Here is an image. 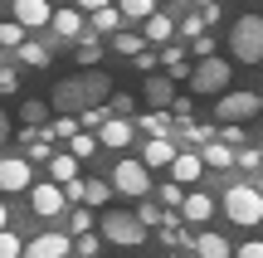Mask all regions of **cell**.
Segmentation results:
<instances>
[{"mask_svg":"<svg viewBox=\"0 0 263 258\" xmlns=\"http://www.w3.org/2000/svg\"><path fill=\"white\" fill-rule=\"evenodd\" d=\"M229 54L239 64H263V15H239L229 29Z\"/></svg>","mask_w":263,"mask_h":258,"instance_id":"7a4b0ae2","label":"cell"},{"mask_svg":"<svg viewBox=\"0 0 263 258\" xmlns=\"http://www.w3.org/2000/svg\"><path fill=\"white\" fill-rule=\"evenodd\" d=\"M54 10H59L54 0H15L10 15H15L25 29H39V25H54Z\"/></svg>","mask_w":263,"mask_h":258,"instance_id":"8fae6325","label":"cell"},{"mask_svg":"<svg viewBox=\"0 0 263 258\" xmlns=\"http://www.w3.org/2000/svg\"><path fill=\"white\" fill-rule=\"evenodd\" d=\"M171 117H176V122H195V103H190V97H176V103H171Z\"/></svg>","mask_w":263,"mask_h":258,"instance_id":"74e56055","label":"cell"},{"mask_svg":"<svg viewBox=\"0 0 263 258\" xmlns=\"http://www.w3.org/2000/svg\"><path fill=\"white\" fill-rule=\"evenodd\" d=\"M68 229H73V234H93V214H88V210H73V214H68Z\"/></svg>","mask_w":263,"mask_h":258,"instance_id":"ab89813d","label":"cell"},{"mask_svg":"<svg viewBox=\"0 0 263 258\" xmlns=\"http://www.w3.org/2000/svg\"><path fill=\"white\" fill-rule=\"evenodd\" d=\"M78 122H83V132H103V127L112 122V103H103V107H88V112L78 117Z\"/></svg>","mask_w":263,"mask_h":258,"instance_id":"484cf974","label":"cell"},{"mask_svg":"<svg viewBox=\"0 0 263 258\" xmlns=\"http://www.w3.org/2000/svg\"><path fill=\"white\" fill-rule=\"evenodd\" d=\"M190 249H195L200 258H234V244L224 239V234H195V244H190Z\"/></svg>","mask_w":263,"mask_h":258,"instance_id":"9a60e30c","label":"cell"},{"mask_svg":"<svg viewBox=\"0 0 263 258\" xmlns=\"http://www.w3.org/2000/svg\"><path fill=\"white\" fill-rule=\"evenodd\" d=\"M15 88H20V73L15 68H0V93H15Z\"/></svg>","mask_w":263,"mask_h":258,"instance_id":"f6af8a7d","label":"cell"},{"mask_svg":"<svg viewBox=\"0 0 263 258\" xmlns=\"http://www.w3.org/2000/svg\"><path fill=\"white\" fill-rule=\"evenodd\" d=\"M161 205H166V210H180V205H185V185L166 181V185H161Z\"/></svg>","mask_w":263,"mask_h":258,"instance_id":"1f68e13d","label":"cell"},{"mask_svg":"<svg viewBox=\"0 0 263 258\" xmlns=\"http://www.w3.org/2000/svg\"><path fill=\"white\" fill-rule=\"evenodd\" d=\"M98 249H103V239H98V234H73V253L98 258Z\"/></svg>","mask_w":263,"mask_h":258,"instance_id":"d590c367","label":"cell"},{"mask_svg":"<svg viewBox=\"0 0 263 258\" xmlns=\"http://www.w3.org/2000/svg\"><path fill=\"white\" fill-rule=\"evenodd\" d=\"M25 44V25L20 19H0V49H20Z\"/></svg>","mask_w":263,"mask_h":258,"instance_id":"83f0119b","label":"cell"},{"mask_svg":"<svg viewBox=\"0 0 263 258\" xmlns=\"http://www.w3.org/2000/svg\"><path fill=\"white\" fill-rule=\"evenodd\" d=\"M205 166H215V171L239 166V146H229V142H210V146H205Z\"/></svg>","mask_w":263,"mask_h":258,"instance_id":"ac0fdd59","label":"cell"},{"mask_svg":"<svg viewBox=\"0 0 263 258\" xmlns=\"http://www.w3.org/2000/svg\"><path fill=\"white\" fill-rule=\"evenodd\" d=\"M190 54H195V58H215V39H210V34L190 39Z\"/></svg>","mask_w":263,"mask_h":258,"instance_id":"b9f144b4","label":"cell"},{"mask_svg":"<svg viewBox=\"0 0 263 258\" xmlns=\"http://www.w3.org/2000/svg\"><path fill=\"white\" fill-rule=\"evenodd\" d=\"M15 54H20V64H25V68H49V58H54L44 44H34V39H25V44H20Z\"/></svg>","mask_w":263,"mask_h":258,"instance_id":"cb8c5ba5","label":"cell"},{"mask_svg":"<svg viewBox=\"0 0 263 258\" xmlns=\"http://www.w3.org/2000/svg\"><path fill=\"white\" fill-rule=\"evenodd\" d=\"M73 58H78V64H83V68H93L98 58H103V44H98L93 34H83V39H78V54H73Z\"/></svg>","mask_w":263,"mask_h":258,"instance_id":"f1b7e54d","label":"cell"},{"mask_svg":"<svg viewBox=\"0 0 263 258\" xmlns=\"http://www.w3.org/2000/svg\"><path fill=\"white\" fill-rule=\"evenodd\" d=\"M98 142H103V136H93V132H78V136H73V142H68V151H73V156H78V161H88V156H93V151H98Z\"/></svg>","mask_w":263,"mask_h":258,"instance_id":"4dcf8cb0","label":"cell"},{"mask_svg":"<svg viewBox=\"0 0 263 258\" xmlns=\"http://www.w3.org/2000/svg\"><path fill=\"white\" fill-rule=\"evenodd\" d=\"M73 5H83L88 15H93V10H103V5H117V0H73Z\"/></svg>","mask_w":263,"mask_h":258,"instance_id":"7dc6e473","label":"cell"},{"mask_svg":"<svg viewBox=\"0 0 263 258\" xmlns=\"http://www.w3.org/2000/svg\"><path fill=\"white\" fill-rule=\"evenodd\" d=\"M112 117H132V93H112Z\"/></svg>","mask_w":263,"mask_h":258,"instance_id":"7bdbcfd3","label":"cell"},{"mask_svg":"<svg viewBox=\"0 0 263 258\" xmlns=\"http://www.w3.org/2000/svg\"><path fill=\"white\" fill-rule=\"evenodd\" d=\"M112 190H117L112 181H88V205H107V200H112Z\"/></svg>","mask_w":263,"mask_h":258,"instance_id":"836d02e7","label":"cell"},{"mask_svg":"<svg viewBox=\"0 0 263 258\" xmlns=\"http://www.w3.org/2000/svg\"><path fill=\"white\" fill-rule=\"evenodd\" d=\"M54 5H68V0H54Z\"/></svg>","mask_w":263,"mask_h":258,"instance_id":"f907efd6","label":"cell"},{"mask_svg":"<svg viewBox=\"0 0 263 258\" xmlns=\"http://www.w3.org/2000/svg\"><path fill=\"white\" fill-rule=\"evenodd\" d=\"M205 29H210V19H205V15H185V19H180V34H185V39H200Z\"/></svg>","mask_w":263,"mask_h":258,"instance_id":"8d00e7d4","label":"cell"},{"mask_svg":"<svg viewBox=\"0 0 263 258\" xmlns=\"http://www.w3.org/2000/svg\"><path fill=\"white\" fill-rule=\"evenodd\" d=\"M171 258H176V253H171Z\"/></svg>","mask_w":263,"mask_h":258,"instance_id":"f5cc1de1","label":"cell"},{"mask_svg":"<svg viewBox=\"0 0 263 258\" xmlns=\"http://www.w3.org/2000/svg\"><path fill=\"white\" fill-rule=\"evenodd\" d=\"M258 107H263L258 93H219L215 117H219V127L224 122H249V117H258Z\"/></svg>","mask_w":263,"mask_h":258,"instance_id":"8992f818","label":"cell"},{"mask_svg":"<svg viewBox=\"0 0 263 258\" xmlns=\"http://www.w3.org/2000/svg\"><path fill=\"white\" fill-rule=\"evenodd\" d=\"M141 97H146L151 112H171V103H176V78H171V73H146Z\"/></svg>","mask_w":263,"mask_h":258,"instance_id":"30bf717a","label":"cell"},{"mask_svg":"<svg viewBox=\"0 0 263 258\" xmlns=\"http://www.w3.org/2000/svg\"><path fill=\"white\" fill-rule=\"evenodd\" d=\"M219 142H229V146H239V142H244V132H239V122H224V127H219Z\"/></svg>","mask_w":263,"mask_h":258,"instance_id":"ee69618b","label":"cell"},{"mask_svg":"<svg viewBox=\"0 0 263 258\" xmlns=\"http://www.w3.org/2000/svg\"><path fill=\"white\" fill-rule=\"evenodd\" d=\"M64 205H68V190L59 181H39V185H29V210L34 214H64Z\"/></svg>","mask_w":263,"mask_h":258,"instance_id":"ba28073f","label":"cell"},{"mask_svg":"<svg viewBox=\"0 0 263 258\" xmlns=\"http://www.w3.org/2000/svg\"><path fill=\"white\" fill-rule=\"evenodd\" d=\"M239 166H244V171L263 166V146H239Z\"/></svg>","mask_w":263,"mask_h":258,"instance_id":"60d3db41","label":"cell"},{"mask_svg":"<svg viewBox=\"0 0 263 258\" xmlns=\"http://www.w3.org/2000/svg\"><path fill=\"white\" fill-rule=\"evenodd\" d=\"M0 229H10V210H5V205H0Z\"/></svg>","mask_w":263,"mask_h":258,"instance_id":"681fc988","label":"cell"},{"mask_svg":"<svg viewBox=\"0 0 263 258\" xmlns=\"http://www.w3.org/2000/svg\"><path fill=\"white\" fill-rule=\"evenodd\" d=\"M49 103H54V112H68V117H83L88 107H103L112 103V78L98 73V68H83V73L64 78V83L49 93Z\"/></svg>","mask_w":263,"mask_h":258,"instance_id":"6da1fadb","label":"cell"},{"mask_svg":"<svg viewBox=\"0 0 263 258\" xmlns=\"http://www.w3.org/2000/svg\"><path fill=\"white\" fill-rule=\"evenodd\" d=\"M171 29H176V25H171V15H151V19H146V29H141V34H146L151 44H166V39H171Z\"/></svg>","mask_w":263,"mask_h":258,"instance_id":"4316f807","label":"cell"},{"mask_svg":"<svg viewBox=\"0 0 263 258\" xmlns=\"http://www.w3.org/2000/svg\"><path fill=\"white\" fill-rule=\"evenodd\" d=\"M5 142H10V112L0 107V146H5Z\"/></svg>","mask_w":263,"mask_h":258,"instance_id":"c3c4849f","label":"cell"},{"mask_svg":"<svg viewBox=\"0 0 263 258\" xmlns=\"http://www.w3.org/2000/svg\"><path fill=\"white\" fill-rule=\"evenodd\" d=\"M64 253H73V239L68 234H54V229L25 244V258H64Z\"/></svg>","mask_w":263,"mask_h":258,"instance_id":"7c38bea8","label":"cell"},{"mask_svg":"<svg viewBox=\"0 0 263 258\" xmlns=\"http://www.w3.org/2000/svg\"><path fill=\"white\" fill-rule=\"evenodd\" d=\"M234 258H263V239H249L244 249H234Z\"/></svg>","mask_w":263,"mask_h":258,"instance_id":"bcb514c9","label":"cell"},{"mask_svg":"<svg viewBox=\"0 0 263 258\" xmlns=\"http://www.w3.org/2000/svg\"><path fill=\"white\" fill-rule=\"evenodd\" d=\"M49 112H54V103H44V97H25V103H20V122L25 127H44Z\"/></svg>","mask_w":263,"mask_h":258,"instance_id":"ffe728a7","label":"cell"},{"mask_svg":"<svg viewBox=\"0 0 263 258\" xmlns=\"http://www.w3.org/2000/svg\"><path fill=\"white\" fill-rule=\"evenodd\" d=\"M146 44H151L146 34H127V29H117V34H112V54H122V58H137Z\"/></svg>","mask_w":263,"mask_h":258,"instance_id":"603a6c76","label":"cell"},{"mask_svg":"<svg viewBox=\"0 0 263 258\" xmlns=\"http://www.w3.org/2000/svg\"><path fill=\"white\" fill-rule=\"evenodd\" d=\"M49 181H59V185L78 181V156H73V151H59L54 161H49Z\"/></svg>","mask_w":263,"mask_h":258,"instance_id":"44dd1931","label":"cell"},{"mask_svg":"<svg viewBox=\"0 0 263 258\" xmlns=\"http://www.w3.org/2000/svg\"><path fill=\"white\" fill-rule=\"evenodd\" d=\"M229 78H234V68H229L224 58H200L190 88H195V93H229Z\"/></svg>","mask_w":263,"mask_h":258,"instance_id":"52a82bcc","label":"cell"},{"mask_svg":"<svg viewBox=\"0 0 263 258\" xmlns=\"http://www.w3.org/2000/svg\"><path fill=\"white\" fill-rule=\"evenodd\" d=\"M258 146H263V142H258Z\"/></svg>","mask_w":263,"mask_h":258,"instance_id":"11a10c76","label":"cell"},{"mask_svg":"<svg viewBox=\"0 0 263 258\" xmlns=\"http://www.w3.org/2000/svg\"><path fill=\"white\" fill-rule=\"evenodd\" d=\"M132 64H137V68H141V73H156V68H161V64H166V58H161V54H151V49H141V54H137V58H132Z\"/></svg>","mask_w":263,"mask_h":258,"instance_id":"f35d334b","label":"cell"},{"mask_svg":"<svg viewBox=\"0 0 263 258\" xmlns=\"http://www.w3.org/2000/svg\"><path fill=\"white\" fill-rule=\"evenodd\" d=\"M176 5H185V0H176Z\"/></svg>","mask_w":263,"mask_h":258,"instance_id":"816d5d0a","label":"cell"},{"mask_svg":"<svg viewBox=\"0 0 263 258\" xmlns=\"http://www.w3.org/2000/svg\"><path fill=\"white\" fill-rule=\"evenodd\" d=\"M98 136H103V146H112V151H122V146L132 142V117H112V122H107V127H103Z\"/></svg>","mask_w":263,"mask_h":258,"instance_id":"d6986e66","label":"cell"},{"mask_svg":"<svg viewBox=\"0 0 263 258\" xmlns=\"http://www.w3.org/2000/svg\"><path fill=\"white\" fill-rule=\"evenodd\" d=\"M137 122H141V132H151V136H166L176 117H171V112H146V117H137Z\"/></svg>","mask_w":263,"mask_h":258,"instance_id":"f546056e","label":"cell"},{"mask_svg":"<svg viewBox=\"0 0 263 258\" xmlns=\"http://www.w3.org/2000/svg\"><path fill=\"white\" fill-rule=\"evenodd\" d=\"M180 214H185L190 224H205L210 214H215V200H210L205 190H195V195H185V205H180Z\"/></svg>","mask_w":263,"mask_h":258,"instance_id":"e0dca14e","label":"cell"},{"mask_svg":"<svg viewBox=\"0 0 263 258\" xmlns=\"http://www.w3.org/2000/svg\"><path fill=\"white\" fill-rule=\"evenodd\" d=\"M224 214L234 224H263V190H254V185H229L224 190Z\"/></svg>","mask_w":263,"mask_h":258,"instance_id":"277c9868","label":"cell"},{"mask_svg":"<svg viewBox=\"0 0 263 258\" xmlns=\"http://www.w3.org/2000/svg\"><path fill=\"white\" fill-rule=\"evenodd\" d=\"M176 156H180V151L171 146V136H151V142H146V151H141V161H146L151 171H161V166H171Z\"/></svg>","mask_w":263,"mask_h":258,"instance_id":"2e32d148","label":"cell"},{"mask_svg":"<svg viewBox=\"0 0 263 258\" xmlns=\"http://www.w3.org/2000/svg\"><path fill=\"white\" fill-rule=\"evenodd\" d=\"M200 175H205V156H195V151H180L176 161H171V181H180V185H195Z\"/></svg>","mask_w":263,"mask_h":258,"instance_id":"5bb4252c","label":"cell"},{"mask_svg":"<svg viewBox=\"0 0 263 258\" xmlns=\"http://www.w3.org/2000/svg\"><path fill=\"white\" fill-rule=\"evenodd\" d=\"M0 258H25V244L15 239V229H0Z\"/></svg>","mask_w":263,"mask_h":258,"instance_id":"e575fe53","label":"cell"},{"mask_svg":"<svg viewBox=\"0 0 263 258\" xmlns=\"http://www.w3.org/2000/svg\"><path fill=\"white\" fill-rule=\"evenodd\" d=\"M78 132H83V122H78V117H68V112H59L54 122H49V136H59V142H73Z\"/></svg>","mask_w":263,"mask_h":258,"instance_id":"d4e9b609","label":"cell"},{"mask_svg":"<svg viewBox=\"0 0 263 258\" xmlns=\"http://www.w3.org/2000/svg\"><path fill=\"white\" fill-rule=\"evenodd\" d=\"M122 19H127L122 5H103V10H93V29H98V34H117V29H122Z\"/></svg>","mask_w":263,"mask_h":258,"instance_id":"7402d4cb","label":"cell"},{"mask_svg":"<svg viewBox=\"0 0 263 258\" xmlns=\"http://www.w3.org/2000/svg\"><path fill=\"white\" fill-rule=\"evenodd\" d=\"M0 68H5V64H0Z\"/></svg>","mask_w":263,"mask_h":258,"instance_id":"db71d44e","label":"cell"},{"mask_svg":"<svg viewBox=\"0 0 263 258\" xmlns=\"http://www.w3.org/2000/svg\"><path fill=\"white\" fill-rule=\"evenodd\" d=\"M103 239L117 244V249H141V244H146V224H141V214L107 210L103 214Z\"/></svg>","mask_w":263,"mask_h":258,"instance_id":"3957f363","label":"cell"},{"mask_svg":"<svg viewBox=\"0 0 263 258\" xmlns=\"http://www.w3.org/2000/svg\"><path fill=\"white\" fill-rule=\"evenodd\" d=\"M112 185H117V195H132V200H141V195L151 190V166H146V161H132V156H122V161L112 166Z\"/></svg>","mask_w":263,"mask_h":258,"instance_id":"5b68a950","label":"cell"},{"mask_svg":"<svg viewBox=\"0 0 263 258\" xmlns=\"http://www.w3.org/2000/svg\"><path fill=\"white\" fill-rule=\"evenodd\" d=\"M34 185V161L29 156H5L0 161V190L15 195V190H29Z\"/></svg>","mask_w":263,"mask_h":258,"instance_id":"9c48e42d","label":"cell"},{"mask_svg":"<svg viewBox=\"0 0 263 258\" xmlns=\"http://www.w3.org/2000/svg\"><path fill=\"white\" fill-rule=\"evenodd\" d=\"M117 5L127 10V19H151L156 15V0H117Z\"/></svg>","mask_w":263,"mask_h":258,"instance_id":"d6a6232c","label":"cell"},{"mask_svg":"<svg viewBox=\"0 0 263 258\" xmlns=\"http://www.w3.org/2000/svg\"><path fill=\"white\" fill-rule=\"evenodd\" d=\"M54 34L59 39H83V5H59L54 10Z\"/></svg>","mask_w":263,"mask_h":258,"instance_id":"4fadbf2b","label":"cell"}]
</instances>
